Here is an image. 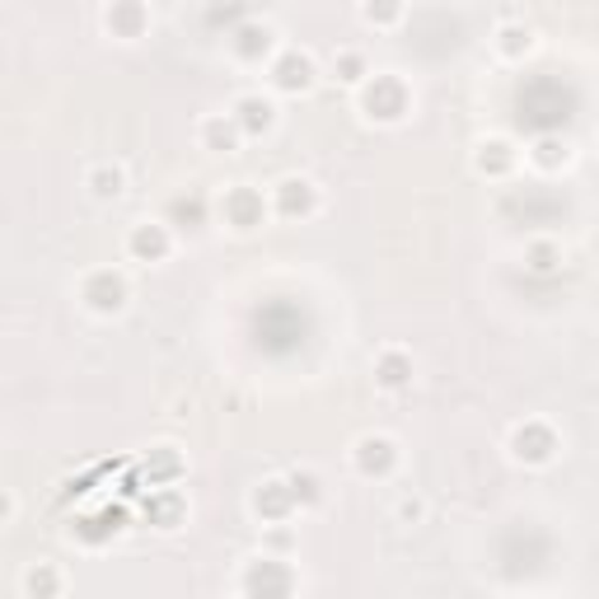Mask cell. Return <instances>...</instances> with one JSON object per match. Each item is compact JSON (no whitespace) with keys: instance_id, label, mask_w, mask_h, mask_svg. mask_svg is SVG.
Segmentation results:
<instances>
[{"instance_id":"obj_1","label":"cell","mask_w":599,"mask_h":599,"mask_svg":"<svg viewBox=\"0 0 599 599\" xmlns=\"http://www.w3.org/2000/svg\"><path fill=\"white\" fill-rule=\"evenodd\" d=\"M356 89H360V113L370 122H403L407 103H413V94H407L399 75H366Z\"/></svg>"},{"instance_id":"obj_2","label":"cell","mask_w":599,"mask_h":599,"mask_svg":"<svg viewBox=\"0 0 599 599\" xmlns=\"http://www.w3.org/2000/svg\"><path fill=\"white\" fill-rule=\"evenodd\" d=\"M81 300L94 314H122L127 309V300H132V286H127V277L122 272H113V267H99V272H89L81 281Z\"/></svg>"},{"instance_id":"obj_3","label":"cell","mask_w":599,"mask_h":599,"mask_svg":"<svg viewBox=\"0 0 599 599\" xmlns=\"http://www.w3.org/2000/svg\"><path fill=\"white\" fill-rule=\"evenodd\" d=\"M511 454H515L519 464H529V468L553 464V454H558V431L548 427V421H525V427H515V436H511Z\"/></svg>"},{"instance_id":"obj_4","label":"cell","mask_w":599,"mask_h":599,"mask_svg":"<svg viewBox=\"0 0 599 599\" xmlns=\"http://www.w3.org/2000/svg\"><path fill=\"white\" fill-rule=\"evenodd\" d=\"M240 590L244 595H291L295 590V572L286 562H277V558H254L244 566V576H240Z\"/></svg>"},{"instance_id":"obj_5","label":"cell","mask_w":599,"mask_h":599,"mask_svg":"<svg viewBox=\"0 0 599 599\" xmlns=\"http://www.w3.org/2000/svg\"><path fill=\"white\" fill-rule=\"evenodd\" d=\"M352 468L360 478H389L393 468H399V445H393L389 436H360L352 445Z\"/></svg>"},{"instance_id":"obj_6","label":"cell","mask_w":599,"mask_h":599,"mask_svg":"<svg viewBox=\"0 0 599 599\" xmlns=\"http://www.w3.org/2000/svg\"><path fill=\"white\" fill-rule=\"evenodd\" d=\"M314 81H319V71H314L309 52H295L291 47V52H281L272 61V89H281V94H309Z\"/></svg>"},{"instance_id":"obj_7","label":"cell","mask_w":599,"mask_h":599,"mask_svg":"<svg viewBox=\"0 0 599 599\" xmlns=\"http://www.w3.org/2000/svg\"><path fill=\"white\" fill-rule=\"evenodd\" d=\"M169 248H173V234H169L164 220H140V225H132V234H127V254L136 262H164Z\"/></svg>"},{"instance_id":"obj_8","label":"cell","mask_w":599,"mask_h":599,"mask_svg":"<svg viewBox=\"0 0 599 599\" xmlns=\"http://www.w3.org/2000/svg\"><path fill=\"white\" fill-rule=\"evenodd\" d=\"M314 207H319V193H314L309 179H281V183L272 187V211H277V216L300 220V216H309Z\"/></svg>"},{"instance_id":"obj_9","label":"cell","mask_w":599,"mask_h":599,"mask_svg":"<svg viewBox=\"0 0 599 599\" xmlns=\"http://www.w3.org/2000/svg\"><path fill=\"white\" fill-rule=\"evenodd\" d=\"M230 118H234V127H240V136H267L277 122V108H272V99H262V94H244V99H234Z\"/></svg>"},{"instance_id":"obj_10","label":"cell","mask_w":599,"mask_h":599,"mask_svg":"<svg viewBox=\"0 0 599 599\" xmlns=\"http://www.w3.org/2000/svg\"><path fill=\"white\" fill-rule=\"evenodd\" d=\"M220 211H225V225L254 230V225H262L267 201H262L258 187H234V193H225V201H220Z\"/></svg>"},{"instance_id":"obj_11","label":"cell","mask_w":599,"mask_h":599,"mask_svg":"<svg viewBox=\"0 0 599 599\" xmlns=\"http://www.w3.org/2000/svg\"><path fill=\"white\" fill-rule=\"evenodd\" d=\"M291 511H295V501H291L286 478H267L254 492V515L262 519V525H286Z\"/></svg>"},{"instance_id":"obj_12","label":"cell","mask_w":599,"mask_h":599,"mask_svg":"<svg viewBox=\"0 0 599 599\" xmlns=\"http://www.w3.org/2000/svg\"><path fill=\"white\" fill-rule=\"evenodd\" d=\"M103 24H108V34H113V38L132 42V38L146 34L150 14H146V5H140V0H113V5L103 10Z\"/></svg>"},{"instance_id":"obj_13","label":"cell","mask_w":599,"mask_h":599,"mask_svg":"<svg viewBox=\"0 0 599 599\" xmlns=\"http://www.w3.org/2000/svg\"><path fill=\"white\" fill-rule=\"evenodd\" d=\"M272 47H277V34L267 24H240L230 38V52L240 61H248V66H258V61L272 57Z\"/></svg>"},{"instance_id":"obj_14","label":"cell","mask_w":599,"mask_h":599,"mask_svg":"<svg viewBox=\"0 0 599 599\" xmlns=\"http://www.w3.org/2000/svg\"><path fill=\"white\" fill-rule=\"evenodd\" d=\"M187 519V501L183 492H173V487H160V492L146 497V525L155 529H179Z\"/></svg>"},{"instance_id":"obj_15","label":"cell","mask_w":599,"mask_h":599,"mask_svg":"<svg viewBox=\"0 0 599 599\" xmlns=\"http://www.w3.org/2000/svg\"><path fill=\"white\" fill-rule=\"evenodd\" d=\"M473 169L487 173V179H506V173L515 169V146L511 140H501V136L482 140V146L473 150Z\"/></svg>"},{"instance_id":"obj_16","label":"cell","mask_w":599,"mask_h":599,"mask_svg":"<svg viewBox=\"0 0 599 599\" xmlns=\"http://www.w3.org/2000/svg\"><path fill=\"white\" fill-rule=\"evenodd\" d=\"M375 384H380V389H407V384H413V356L399 352V346L380 352V356H375Z\"/></svg>"},{"instance_id":"obj_17","label":"cell","mask_w":599,"mask_h":599,"mask_svg":"<svg viewBox=\"0 0 599 599\" xmlns=\"http://www.w3.org/2000/svg\"><path fill=\"white\" fill-rule=\"evenodd\" d=\"M240 127H234V118L230 113H211L207 122H201V146L216 150V155H230V150H240Z\"/></svg>"},{"instance_id":"obj_18","label":"cell","mask_w":599,"mask_h":599,"mask_svg":"<svg viewBox=\"0 0 599 599\" xmlns=\"http://www.w3.org/2000/svg\"><path fill=\"white\" fill-rule=\"evenodd\" d=\"M183 473V460H179V450L173 445H155L150 454H146V478H150V487H164V482H173Z\"/></svg>"},{"instance_id":"obj_19","label":"cell","mask_w":599,"mask_h":599,"mask_svg":"<svg viewBox=\"0 0 599 599\" xmlns=\"http://www.w3.org/2000/svg\"><path fill=\"white\" fill-rule=\"evenodd\" d=\"M497 52L506 61H519L534 52V28L529 24H501L497 28Z\"/></svg>"},{"instance_id":"obj_20","label":"cell","mask_w":599,"mask_h":599,"mask_svg":"<svg viewBox=\"0 0 599 599\" xmlns=\"http://www.w3.org/2000/svg\"><path fill=\"white\" fill-rule=\"evenodd\" d=\"M286 487H291L295 511H300V506H319V501H323V482H319V473H314V468L286 473Z\"/></svg>"},{"instance_id":"obj_21","label":"cell","mask_w":599,"mask_h":599,"mask_svg":"<svg viewBox=\"0 0 599 599\" xmlns=\"http://www.w3.org/2000/svg\"><path fill=\"white\" fill-rule=\"evenodd\" d=\"M61 586H66V580H61V572L52 562H34L24 572V595H34V599H47V595H61Z\"/></svg>"},{"instance_id":"obj_22","label":"cell","mask_w":599,"mask_h":599,"mask_svg":"<svg viewBox=\"0 0 599 599\" xmlns=\"http://www.w3.org/2000/svg\"><path fill=\"white\" fill-rule=\"evenodd\" d=\"M89 193L99 201H118L122 193H127V173H122L118 164H99L89 173Z\"/></svg>"},{"instance_id":"obj_23","label":"cell","mask_w":599,"mask_h":599,"mask_svg":"<svg viewBox=\"0 0 599 599\" xmlns=\"http://www.w3.org/2000/svg\"><path fill=\"white\" fill-rule=\"evenodd\" d=\"M360 20L375 24V28H393L403 20V0H366V5H360Z\"/></svg>"},{"instance_id":"obj_24","label":"cell","mask_w":599,"mask_h":599,"mask_svg":"<svg viewBox=\"0 0 599 599\" xmlns=\"http://www.w3.org/2000/svg\"><path fill=\"white\" fill-rule=\"evenodd\" d=\"M529 160L539 164V169H562L566 164V140L562 136H543L539 146L529 150Z\"/></svg>"},{"instance_id":"obj_25","label":"cell","mask_w":599,"mask_h":599,"mask_svg":"<svg viewBox=\"0 0 599 599\" xmlns=\"http://www.w3.org/2000/svg\"><path fill=\"white\" fill-rule=\"evenodd\" d=\"M333 71H338L342 85H360L370 75V66H366V57H360V52H338L333 57Z\"/></svg>"},{"instance_id":"obj_26","label":"cell","mask_w":599,"mask_h":599,"mask_svg":"<svg viewBox=\"0 0 599 599\" xmlns=\"http://www.w3.org/2000/svg\"><path fill=\"white\" fill-rule=\"evenodd\" d=\"M169 216H173V220H187V230H201V220H207V207H201L197 197H193V201L179 197V201L169 207Z\"/></svg>"},{"instance_id":"obj_27","label":"cell","mask_w":599,"mask_h":599,"mask_svg":"<svg viewBox=\"0 0 599 599\" xmlns=\"http://www.w3.org/2000/svg\"><path fill=\"white\" fill-rule=\"evenodd\" d=\"M558 258H562V254H558L553 244H534V248H529V267H534V272H553Z\"/></svg>"},{"instance_id":"obj_28","label":"cell","mask_w":599,"mask_h":599,"mask_svg":"<svg viewBox=\"0 0 599 599\" xmlns=\"http://www.w3.org/2000/svg\"><path fill=\"white\" fill-rule=\"evenodd\" d=\"M14 515V501H10V492H0V525Z\"/></svg>"}]
</instances>
